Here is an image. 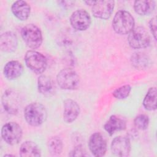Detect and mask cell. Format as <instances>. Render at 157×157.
I'll return each instance as SVG.
<instances>
[{
    "label": "cell",
    "instance_id": "cell-8",
    "mask_svg": "<svg viewBox=\"0 0 157 157\" xmlns=\"http://www.w3.org/2000/svg\"><path fill=\"white\" fill-rule=\"evenodd\" d=\"M91 17L89 13L83 9L74 11L71 17L70 23L72 27L77 31H85L91 25Z\"/></svg>",
    "mask_w": 157,
    "mask_h": 157
},
{
    "label": "cell",
    "instance_id": "cell-6",
    "mask_svg": "<svg viewBox=\"0 0 157 157\" xmlns=\"http://www.w3.org/2000/svg\"><path fill=\"white\" fill-rule=\"evenodd\" d=\"M25 61L26 66L37 74L44 72L47 66L45 56L34 50H29L26 53Z\"/></svg>",
    "mask_w": 157,
    "mask_h": 157
},
{
    "label": "cell",
    "instance_id": "cell-5",
    "mask_svg": "<svg viewBox=\"0 0 157 157\" xmlns=\"http://www.w3.org/2000/svg\"><path fill=\"white\" fill-rule=\"evenodd\" d=\"M128 42L129 46L132 48H144L150 45V37L144 27L137 26L134 28L129 33Z\"/></svg>",
    "mask_w": 157,
    "mask_h": 157
},
{
    "label": "cell",
    "instance_id": "cell-4",
    "mask_svg": "<svg viewBox=\"0 0 157 157\" xmlns=\"http://www.w3.org/2000/svg\"><path fill=\"white\" fill-rule=\"evenodd\" d=\"M56 82L61 89L72 90L80 85V77L77 73L71 68L61 70L56 76Z\"/></svg>",
    "mask_w": 157,
    "mask_h": 157
},
{
    "label": "cell",
    "instance_id": "cell-1",
    "mask_svg": "<svg viewBox=\"0 0 157 157\" xmlns=\"http://www.w3.org/2000/svg\"><path fill=\"white\" fill-rule=\"evenodd\" d=\"M24 117L29 125L36 127L45 122L47 117V112L44 105L39 102H33L25 107Z\"/></svg>",
    "mask_w": 157,
    "mask_h": 157
},
{
    "label": "cell",
    "instance_id": "cell-22",
    "mask_svg": "<svg viewBox=\"0 0 157 157\" xmlns=\"http://www.w3.org/2000/svg\"><path fill=\"white\" fill-rule=\"evenodd\" d=\"M132 64L136 68L142 69L148 67L150 59L147 55L142 53H136L131 58Z\"/></svg>",
    "mask_w": 157,
    "mask_h": 157
},
{
    "label": "cell",
    "instance_id": "cell-19",
    "mask_svg": "<svg viewBox=\"0 0 157 157\" xmlns=\"http://www.w3.org/2000/svg\"><path fill=\"white\" fill-rule=\"evenodd\" d=\"M20 155L23 157H38L40 156V150L34 142L26 141L20 146Z\"/></svg>",
    "mask_w": 157,
    "mask_h": 157
},
{
    "label": "cell",
    "instance_id": "cell-7",
    "mask_svg": "<svg viewBox=\"0 0 157 157\" xmlns=\"http://www.w3.org/2000/svg\"><path fill=\"white\" fill-rule=\"evenodd\" d=\"M22 135L21 126L15 122L7 123L1 129V136L3 140L10 145L18 144L21 140Z\"/></svg>",
    "mask_w": 157,
    "mask_h": 157
},
{
    "label": "cell",
    "instance_id": "cell-11",
    "mask_svg": "<svg viewBox=\"0 0 157 157\" xmlns=\"http://www.w3.org/2000/svg\"><path fill=\"white\" fill-rule=\"evenodd\" d=\"M2 103L5 110L10 114H16L20 107V98L14 91L9 90L4 92L2 98Z\"/></svg>",
    "mask_w": 157,
    "mask_h": 157
},
{
    "label": "cell",
    "instance_id": "cell-28",
    "mask_svg": "<svg viewBox=\"0 0 157 157\" xmlns=\"http://www.w3.org/2000/svg\"><path fill=\"white\" fill-rule=\"evenodd\" d=\"M86 4L90 5V6H93V4L95 3V1H85V2Z\"/></svg>",
    "mask_w": 157,
    "mask_h": 157
},
{
    "label": "cell",
    "instance_id": "cell-24",
    "mask_svg": "<svg viewBox=\"0 0 157 157\" xmlns=\"http://www.w3.org/2000/svg\"><path fill=\"white\" fill-rule=\"evenodd\" d=\"M131 90V87L129 85H124L115 90L112 94L118 99H124L129 95Z\"/></svg>",
    "mask_w": 157,
    "mask_h": 157
},
{
    "label": "cell",
    "instance_id": "cell-27",
    "mask_svg": "<svg viewBox=\"0 0 157 157\" xmlns=\"http://www.w3.org/2000/svg\"><path fill=\"white\" fill-rule=\"evenodd\" d=\"M149 27L155 39L156 40V20L155 17L152 18L150 20Z\"/></svg>",
    "mask_w": 157,
    "mask_h": 157
},
{
    "label": "cell",
    "instance_id": "cell-20",
    "mask_svg": "<svg viewBox=\"0 0 157 157\" xmlns=\"http://www.w3.org/2000/svg\"><path fill=\"white\" fill-rule=\"evenodd\" d=\"M155 7L154 1H136L134 3L135 12L140 15H147L151 13Z\"/></svg>",
    "mask_w": 157,
    "mask_h": 157
},
{
    "label": "cell",
    "instance_id": "cell-21",
    "mask_svg": "<svg viewBox=\"0 0 157 157\" xmlns=\"http://www.w3.org/2000/svg\"><path fill=\"white\" fill-rule=\"evenodd\" d=\"M156 88L151 87L148 90L143 101V105L146 110H155L156 109Z\"/></svg>",
    "mask_w": 157,
    "mask_h": 157
},
{
    "label": "cell",
    "instance_id": "cell-23",
    "mask_svg": "<svg viewBox=\"0 0 157 157\" xmlns=\"http://www.w3.org/2000/svg\"><path fill=\"white\" fill-rule=\"evenodd\" d=\"M47 147L48 151L52 155H59L63 150V142L59 137L53 136L49 139L47 142Z\"/></svg>",
    "mask_w": 157,
    "mask_h": 157
},
{
    "label": "cell",
    "instance_id": "cell-14",
    "mask_svg": "<svg viewBox=\"0 0 157 157\" xmlns=\"http://www.w3.org/2000/svg\"><path fill=\"white\" fill-rule=\"evenodd\" d=\"M18 45V39L15 34L12 31L2 33L0 37V48L2 51L10 53L15 51Z\"/></svg>",
    "mask_w": 157,
    "mask_h": 157
},
{
    "label": "cell",
    "instance_id": "cell-25",
    "mask_svg": "<svg viewBox=\"0 0 157 157\" xmlns=\"http://www.w3.org/2000/svg\"><path fill=\"white\" fill-rule=\"evenodd\" d=\"M135 126L140 130L146 129L149 124V118L147 115L140 114L137 115L134 121Z\"/></svg>",
    "mask_w": 157,
    "mask_h": 157
},
{
    "label": "cell",
    "instance_id": "cell-18",
    "mask_svg": "<svg viewBox=\"0 0 157 157\" xmlns=\"http://www.w3.org/2000/svg\"><path fill=\"white\" fill-rule=\"evenodd\" d=\"M3 72L7 78L13 80L19 77L22 74L23 67L22 64L17 61H10L6 64Z\"/></svg>",
    "mask_w": 157,
    "mask_h": 157
},
{
    "label": "cell",
    "instance_id": "cell-15",
    "mask_svg": "<svg viewBox=\"0 0 157 157\" xmlns=\"http://www.w3.org/2000/svg\"><path fill=\"white\" fill-rule=\"evenodd\" d=\"M37 88L42 95L50 97L55 93V85L53 80L47 75H40L37 80Z\"/></svg>",
    "mask_w": 157,
    "mask_h": 157
},
{
    "label": "cell",
    "instance_id": "cell-9",
    "mask_svg": "<svg viewBox=\"0 0 157 157\" xmlns=\"http://www.w3.org/2000/svg\"><path fill=\"white\" fill-rule=\"evenodd\" d=\"M88 147L92 154L96 157L104 156L107 151L106 140L99 132L91 134L89 139Z\"/></svg>",
    "mask_w": 157,
    "mask_h": 157
},
{
    "label": "cell",
    "instance_id": "cell-26",
    "mask_svg": "<svg viewBox=\"0 0 157 157\" xmlns=\"http://www.w3.org/2000/svg\"><path fill=\"white\" fill-rule=\"evenodd\" d=\"M85 148L82 145H78L77 147H75L69 154V156H87Z\"/></svg>",
    "mask_w": 157,
    "mask_h": 157
},
{
    "label": "cell",
    "instance_id": "cell-16",
    "mask_svg": "<svg viewBox=\"0 0 157 157\" xmlns=\"http://www.w3.org/2000/svg\"><path fill=\"white\" fill-rule=\"evenodd\" d=\"M126 128V120L115 115H112L104 125V129L110 136H112L117 131L124 130Z\"/></svg>",
    "mask_w": 157,
    "mask_h": 157
},
{
    "label": "cell",
    "instance_id": "cell-12",
    "mask_svg": "<svg viewBox=\"0 0 157 157\" xmlns=\"http://www.w3.org/2000/svg\"><path fill=\"white\" fill-rule=\"evenodd\" d=\"M112 153L118 156H128L131 151V142L129 138L125 136L115 137L110 146Z\"/></svg>",
    "mask_w": 157,
    "mask_h": 157
},
{
    "label": "cell",
    "instance_id": "cell-2",
    "mask_svg": "<svg viewBox=\"0 0 157 157\" xmlns=\"http://www.w3.org/2000/svg\"><path fill=\"white\" fill-rule=\"evenodd\" d=\"M134 17L128 11L119 10L116 12L112 21V27L119 34H129L134 28Z\"/></svg>",
    "mask_w": 157,
    "mask_h": 157
},
{
    "label": "cell",
    "instance_id": "cell-3",
    "mask_svg": "<svg viewBox=\"0 0 157 157\" xmlns=\"http://www.w3.org/2000/svg\"><path fill=\"white\" fill-rule=\"evenodd\" d=\"M21 35L26 45L32 49L39 48L42 43V32L40 28L34 24H28L23 26Z\"/></svg>",
    "mask_w": 157,
    "mask_h": 157
},
{
    "label": "cell",
    "instance_id": "cell-17",
    "mask_svg": "<svg viewBox=\"0 0 157 157\" xmlns=\"http://www.w3.org/2000/svg\"><path fill=\"white\" fill-rule=\"evenodd\" d=\"M13 14L20 20H26L30 15L31 7L29 5L24 1H15L11 7Z\"/></svg>",
    "mask_w": 157,
    "mask_h": 157
},
{
    "label": "cell",
    "instance_id": "cell-13",
    "mask_svg": "<svg viewBox=\"0 0 157 157\" xmlns=\"http://www.w3.org/2000/svg\"><path fill=\"white\" fill-rule=\"evenodd\" d=\"M80 113V107L75 101L67 99L64 102L63 120L67 123L74 121Z\"/></svg>",
    "mask_w": 157,
    "mask_h": 157
},
{
    "label": "cell",
    "instance_id": "cell-10",
    "mask_svg": "<svg viewBox=\"0 0 157 157\" xmlns=\"http://www.w3.org/2000/svg\"><path fill=\"white\" fill-rule=\"evenodd\" d=\"M114 6L113 1H97L92 6V13L96 18L106 20L111 16Z\"/></svg>",
    "mask_w": 157,
    "mask_h": 157
}]
</instances>
